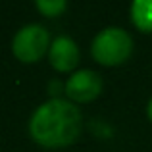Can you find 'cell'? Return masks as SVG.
Wrapping results in <instances>:
<instances>
[{"instance_id": "cell-6", "label": "cell", "mask_w": 152, "mask_h": 152, "mask_svg": "<svg viewBox=\"0 0 152 152\" xmlns=\"http://www.w3.org/2000/svg\"><path fill=\"white\" fill-rule=\"evenodd\" d=\"M129 15L141 33H152V0H133L129 6Z\"/></svg>"}, {"instance_id": "cell-2", "label": "cell", "mask_w": 152, "mask_h": 152, "mask_svg": "<svg viewBox=\"0 0 152 152\" xmlns=\"http://www.w3.org/2000/svg\"><path fill=\"white\" fill-rule=\"evenodd\" d=\"M133 37L127 29L119 25L102 27L91 41V56L96 64L106 67H115L125 64L133 54Z\"/></svg>"}, {"instance_id": "cell-7", "label": "cell", "mask_w": 152, "mask_h": 152, "mask_svg": "<svg viewBox=\"0 0 152 152\" xmlns=\"http://www.w3.org/2000/svg\"><path fill=\"white\" fill-rule=\"evenodd\" d=\"M35 8L46 18H58L67 10V2L66 0H37Z\"/></svg>"}, {"instance_id": "cell-3", "label": "cell", "mask_w": 152, "mask_h": 152, "mask_svg": "<svg viewBox=\"0 0 152 152\" xmlns=\"http://www.w3.org/2000/svg\"><path fill=\"white\" fill-rule=\"evenodd\" d=\"M52 39L42 23H25L12 37V54L21 64H37L48 56Z\"/></svg>"}, {"instance_id": "cell-1", "label": "cell", "mask_w": 152, "mask_h": 152, "mask_svg": "<svg viewBox=\"0 0 152 152\" xmlns=\"http://www.w3.org/2000/svg\"><path fill=\"white\" fill-rule=\"evenodd\" d=\"M33 142L45 148H66L73 145L83 131V114L77 104L66 96L46 98L33 110L27 123Z\"/></svg>"}, {"instance_id": "cell-5", "label": "cell", "mask_w": 152, "mask_h": 152, "mask_svg": "<svg viewBox=\"0 0 152 152\" xmlns=\"http://www.w3.org/2000/svg\"><path fill=\"white\" fill-rule=\"evenodd\" d=\"M48 64L52 69H56L58 73H73L79 69V62H81V50L79 45L75 42V39H71L69 35H56L52 39V45L48 50Z\"/></svg>"}, {"instance_id": "cell-8", "label": "cell", "mask_w": 152, "mask_h": 152, "mask_svg": "<svg viewBox=\"0 0 152 152\" xmlns=\"http://www.w3.org/2000/svg\"><path fill=\"white\" fill-rule=\"evenodd\" d=\"M146 118H148V121L152 123V96L148 98V102H146Z\"/></svg>"}, {"instance_id": "cell-4", "label": "cell", "mask_w": 152, "mask_h": 152, "mask_svg": "<svg viewBox=\"0 0 152 152\" xmlns=\"http://www.w3.org/2000/svg\"><path fill=\"white\" fill-rule=\"evenodd\" d=\"M104 89L102 75L91 67H79L64 81V94L73 104H89L100 96Z\"/></svg>"}]
</instances>
